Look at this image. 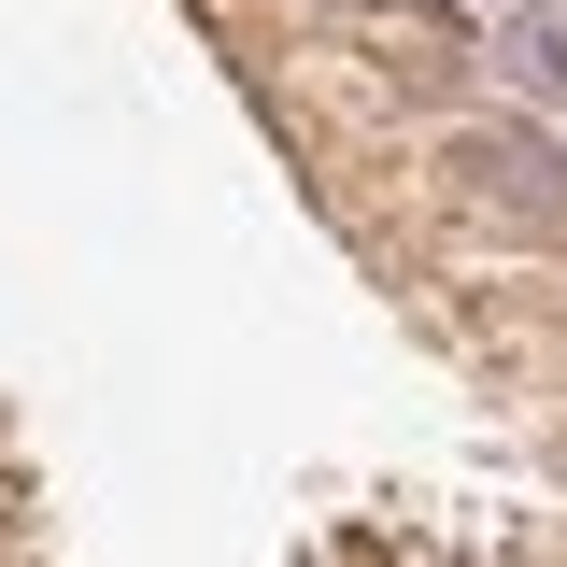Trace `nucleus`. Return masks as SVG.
I'll return each instance as SVG.
<instances>
[{
    "mask_svg": "<svg viewBox=\"0 0 567 567\" xmlns=\"http://www.w3.org/2000/svg\"><path fill=\"white\" fill-rule=\"evenodd\" d=\"M454 185H468L483 213H511V227L567 241V142L539 128V114H483V128H454Z\"/></svg>",
    "mask_w": 567,
    "mask_h": 567,
    "instance_id": "nucleus-1",
    "label": "nucleus"
}]
</instances>
